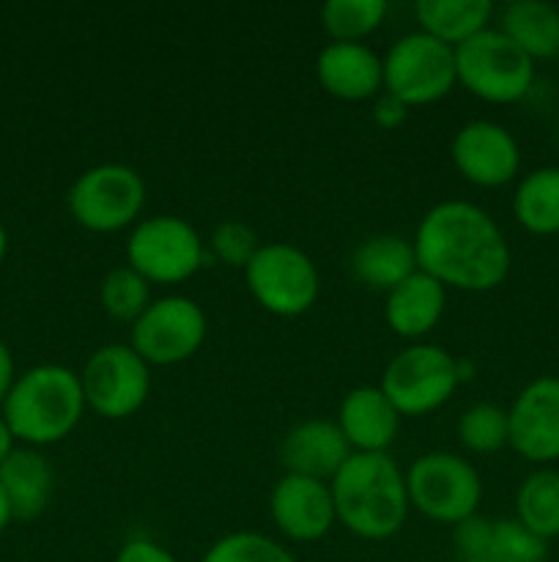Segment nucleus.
<instances>
[{
    "label": "nucleus",
    "mask_w": 559,
    "mask_h": 562,
    "mask_svg": "<svg viewBox=\"0 0 559 562\" xmlns=\"http://www.w3.org/2000/svg\"><path fill=\"white\" fill-rule=\"evenodd\" d=\"M411 245L417 267L444 289L493 291L507 280L513 263L497 220L469 201H442L427 209Z\"/></svg>",
    "instance_id": "nucleus-1"
},
{
    "label": "nucleus",
    "mask_w": 559,
    "mask_h": 562,
    "mask_svg": "<svg viewBox=\"0 0 559 562\" xmlns=\"http://www.w3.org/2000/svg\"><path fill=\"white\" fill-rule=\"evenodd\" d=\"M334 514L345 530L365 541L398 536L409 516V488L400 467L387 453H351L329 481Z\"/></svg>",
    "instance_id": "nucleus-2"
},
{
    "label": "nucleus",
    "mask_w": 559,
    "mask_h": 562,
    "mask_svg": "<svg viewBox=\"0 0 559 562\" xmlns=\"http://www.w3.org/2000/svg\"><path fill=\"white\" fill-rule=\"evenodd\" d=\"M85 406L80 373L66 366H36L5 395L3 420L11 437L42 448L69 437Z\"/></svg>",
    "instance_id": "nucleus-3"
},
{
    "label": "nucleus",
    "mask_w": 559,
    "mask_h": 562,
    "mask_svg": "<svg viewBox=\"0 0 559 562\" xmlns=\"http://www.w3.org/2000/svg\"><path fill=\"white\" fill-rule=\"evenodd\" d=\"M455 75L460 86L482 102L513 104L532 91L535 60L499 27H486L455 47Z\"/></svg>",
    "instance_id": "nucleus-4"
},
{
    "label": "nucleus",
    "mask_w": 559,
    "mask_h": 562,
    "mask_svg": "<svg viewBox=\"0 0 559 562\" xmlns=\"http://www.w3.org/2000/svg\"><path fill=\"white\" fill-rule=\"evenodd\" d=\"M409 503L425 519L458 527L477 516L482 503V477L471 461L449 450L420 456L406 472Z\"/></svg>",
    "instance_id": "nucleus-5"
},
{
    "label": "nucleus",
    "mask_w": 559,
    "mask_h": 562,
    "mask_svg": "<svg viewBox=\"0 0 559 562\" xmlns=\"http://www.w3.org/2000/svg\"><path fill=\"white\" fill-rule=\"evenodd\" d=\"M458 384V360L447 349L411 344L387 362L378 387L400 417H422L447 404Z\"/></svg>",
    "instance_id": "nucleus-6"
},
{
    "label": "nucleus",
    "mask_w": 559,
    "mask_h": 562,
    "mask_svg": "<svg viewBox=\"0 0 559 562\" xmlns=\"http://www.w3.org/2000/svg\"><path fill=\"white\" fill-rule=\"evenodd\" d=\"M212 258L197 231L173 214L140 220L126 241V261L148 283H184Z\"/></svg>",
    "instance_id": "nucleus-7"
},
{
    "label": "nucleus",
    "mask_w": 559,
    "mask_h": 562,
    "mask_svg": "<svg viewBox=\"0 0 559 562\" xmlns=\"http://www.w3.org/2000/svg\"><path fill=\"white\" fill-rule=\"evenodd\" d=\"M66 201L77 225L93 234H115L137 225L146 206V181L129 165H93L77 176Z\"/></svg>",
    "instance_id": "nucleus-8"
},
{
    "label": "nucleus",
    "mask_w": 559,
    "mask_h": 562,
    "mask_svg": "<svg viewBox=\"0 0 559 562\" xmlns=\"http://www.w3.org/2000/svg\"><path fill=\"white\" fill-rule=\"evenodd\" d=\"M244 280L258 305L280 318L301 316L321 294V274L312 258L288 241L261 245L244 267Z\"/></svg>",
    "instance_id": "nucleus-9"
},
{
    "label": "nucleus",
    "mask_w": 559,
    "mask_h": 562,
    "mask_svg": "<svg viewBox=\"0 0 559 562\" xmlns=\"http://www.w3.org/2000/svg\"><path fill=\"white\" fill-rule=\"evenodd\" d=\"M381 60L384 91L403 99L409 108L438 102L458 82L455 49L422 31L400 36Z\"/></svg>",
    "instance_id": "nucleus-10"
},
{
    "label": "nucleus",
    "mask_w": 559,
    "mask_h": 562,
    "mask_svg": "<svg viewBox=\"0 0 559 562\" xmlns=\"http://www.w3.org/2000/svg\"><path fill=\"white\" fill-rule=\"evenodd\" d=\"M85 404L107 420L142 409L151 393V366L126 344H107L88 357L80 373Z\"/></svg>",
    "instance_id": "nucleus-11"
},
{
    "label": "nucleus",
    "mask_w": 559,
    "mask_h": 562,
    "mask_svg": "<svg viewBox=\"0 0 559 562\" xmlns=\"http://www.w3.org/2000/svg\"><path fill=\"white\" fill-rule=\"evenodd\" d=\"M206 340V313L190 296H162L132 324V349L148 366H179Z\"/></svg>",
    "instance_id": "nucleus-12"
},
{
    "label": "nucleus",
    "mask_w": 559,
    "mask_h": 562,
    "mask_svg": "<svg viewBox=\"0 0 559 562\" xmlns=\"http://www.w3.org/2000/svg\"><path fill=\"white\" fill-rule=\"evenodd\" d=\"M510 448L532 464L559 461V376H540L507 409Z\"/></svg>",
    "instance_id": "nucleus-13"
},
{
    "label": "nucleus",
    "mask_w": 559,
    "mask_h": 562,
    "mask_svg": "<svg viewBox=\"0 0 559 562\" xmlns=\"http://www.w3.org/2000/svg\"><path fill=\"white\" fill-rule=\"evenodd\" d=\"M453 162L477 187H504L518 176L521 146L507 126L475 119L453 137Z\"/></svg>",
    "instance_id": "nucleus-14"
},
{
    "label": "nucleus",
    "mask_w": 559,
    "mask_h": 562,
    "mask_svg": "<svg viewBox=\"0 0 559 562\" xmlns=\"http://www.w3.org/2000/svg\"><path fill=\"white\" fill-rule=\"evenodd\" d=\"M269 514L285 538L299 543L321 541L338 521L329 483L288 475V472L274 483Z\"/></svg>",
    "instance_id": "nucleus-15"
},
{
    "label": "nucleus",
    "mask_w": 559,
    "mask_h": 562,
    "mask_svg": "<svg viewBox=\"0 0 559 562\" xmlns=\"http://www.w3.org/2000/svg\"><path fill=\"white\" fill-rule=\"evenodd\" d=\"M458 562H546V541L518 519L471 516L453 530Z\"/></svg>",
    "instance_id": "nucleus-16"
},
{
    "label": "nucleus",
    "mask_w": 559,
    "mask_h": 562,
    "mask_svg": "<svg viewBox=\"0 0 559 562\" xmlns=\"http://www.w3.org/2000/svg\"><path fill=\"white\" fill-rule=\"evenodd\" d=\"M351 445L345 442L338 423L305 420L285 434L280 445V461L288 475L332 481L340 467L351 459Z\"/></svg>",
    "instance_id": "nucleus-17"
},
{
    "label": "nucleus",
    "mask_w": 559,
    "mask_h": 562,
    "mask_svg": "<svg viewBox=\"0 0 559 562\" xmlns=\"http://www.w3.org/2000/svg\"><path fill=\"white\" fill-rule=\"evenodd\" d=\"M316 77L332 97L362 102L384 88V60L362 42H332L318 53Z\"/></svg>",
    "instance_id": "nucleus-18"
},
{
    "label": "nucleus",
    "mask_w": 559,
    "mask_h": 562,
    "mask_svg": "<svg viewBox=\"0 0 559 562\" xmlns=\"http://www.w3.org/2000/svg\"><path fill=\"white\" fill-rule=\"evenodd\" d=\"M338 428L354 453H387L398 434L400 415L381 387H354L338 409Z\"/></svg>",
    "instance_id": "nucleus-19"
},
{
    "label": "nucleus",
    "mask_w": 559,
    "mask_h": 562,
    "mask_svg": "<svg viewBox=\"0 0 559 562\" xmlns=\"http://www.w3.org/2000/svg\"><path fill=\"white\" fill-rule=\"evenodd\" d=\"M447 307V289L436 278L417 269L411 278L387 294L384 318L389 329L406 340H420L442 322Z\"/></svg>",
    "instance_id": "nucleus-20"
},
{
    "label": "nucleus",
    "mask_w": 559,
    "mask_h": 562,
    "mask_svg": "<svg viewBox=\"0 0 559 562\" xmlns=\"http://www.w3.org/2000/svg\"><path fill=\"white\" fill-rule=\"evenodd\" d=\"M0 488L14 519H36L53 497V467L38 450L14 448L0 464Z\"/></svg>",
    "instance_id": "nucleus-21"
},
{
    "label": "nucleus",
    "mask_w": 559,
    "mask_h": 562,
    "mask_svg": "<svg viewBox=\"0 0 559 562\" xmlns=\"http://www.w3.org/2000/svg\"><path fill=\"white\" fill-rule=\"evenodd\" d=\"M417 252L409 239L398 234H376L362 239L351 252V272L373 291H389L417 272Z\"/></svg>",
    "instance_id": "nucleus-22"
},
{
    "label": "nucleus",
    "mask_w": 559,
    "mask_h": 562,
    "mask_svg": "<svg viewBox=\"0 0 559 562\" xmlns=\"http://www.w3.org/2000/svg\"><path fill=\"white\" fill-rule=\"evenodd\" d=\"M499 31L532 60L559 55V9L546 0H513L502 9Z\"/></svg>",
    "instance_id": "nucleus-23"
},
{
    "label": "nucleus",
    "mask_w": 559,
    "mask_h": 562,
    "mask_svg": "<svg viewBox=\"0 0 559 562\" xmlns=\"http://www.w3.org/2000/svg\"><path fill=\"white\" fill-rule=\"evenodd\" d=\"M414 11L422 33L455 49L486 31L493 16V3L491 0H420Z\"/></svg>",
    "instance_id": "nucleus-24"
},
{
    "label": "nucleus",
    "mask_w": 559,
    "mask_h": 562,
    "mask_svg": "<svg viewBox=\"0 0 559 562\" xmlns=\"http://www.w3.org/2000/svg\"><path fill=\"white\" fill-rule=\"evenodd\" d=\"M513 217L535 236L559 234V168L546 165L518 181L513 195Z\"/></svg>",
    "instance_id": "nucleus-25"
},
{
    "label": "nucleus",
    "mask_w": 559,
    "mask_h": 562,
    "mask_svg": "<svg viewBox=\"0 0 559 562\" xmlns=\"http://www.w3.org/2000/svg\"><path fill=\"white\" fill-rule=\"evenodd\" d=\"M515 519L543 541L559 538V470L540 467L515 492Z\"/></svg>",
    "instance_id": "nucleus-26"
},
{
    "label": "nucleus",
    "mask_w": 559,
    "mask_h": 562,
    "mask_svg": "<svg viewBox=\"0 0 559 562\" xmlns=\"http://www.w3.org/2000/svg\"><path fill=\"white\" fill-rule=\"evenodd\" d=\"M389 5L384 0H327L321 25L332 42H362L381 27Z\"/></svg>",
    "instance_id": "nucleus-27"
},
{
    "label": "nucleus",
    "mask_w": 559,
    "mask_h": 562,
    "mask_svg": "<svg viewBox=\"0 0 559 562\" xmlns=\"http://www.w3.org/2000/svg\"><path fill=\"white\" fill-rule=\"evenodd\" d=\"M99 302H102L104 313H110L113 318L135 324L153 302L151 283L137 269L124 263V267L110 269L102 278V283H99Z\"/></svg>",
    "instance_id": "nucleus-28"
},
{
    "label": "nucleus",
    "mask_w": 559,
    "mask_h": 562,
    "mask_svg": "<svg viewBox=\"0 0 559 562\" xmlns=\"http://www.w3.org/2000/svg\"><path fill=\"white\" fill-rule=\"evenodd\" d=\"M458 439L471 453H497L510 445L507 409L497 404H475L458 417Z\"/></svg>",
    "instance_id": "nucleus-29"
},
{
    "label": "nucleus",
    "mask_w": 559,
    "mask_h": 562,
    "mask_svg": "<svg viewBox=\"0 0 559 562\" xmlns=\"http://www.w3.org/2000/svg\"><path fill=\"white\" fill-rule=\"evenodd\" d=\"M201 562H296V558L263 532L239 530L214 541Z\"/></svg>",
    "instance_id": "nucleus-30"
},
{
    "label": "nucleus",
    "mask_w": 559,
    "mask_h": 562,
    "mask_svg": "<svg viewBox=\"0 0 559 562\" xmlns=\"http://www.w3.org/2000/svg\"><path fill=\"white\" fill-rule=\"evenodd\" d=\"M258 250H261V239L255 228L241 220H223L208 239V252L225 267L244 269Z\"/></svg>",
    "instance_id": "nucleus-31"
},
{
    "label": "nucleus",
    "mask_w": 559,
    "mask_h": 562,
    "mask_svg": "<svg viewBox=\"0 0 559 562\" xmlns=\"http://www.w3.org/2000/svg\"><path fill=\"white\" fill-rule=\"evenodd\" d=\"M115 562H179L151 538H132L115 554Z\"/></svg>",
    "instance_id": "nucleus-32"
},
{
    "label": "nucleus",
    "mask_w": 559,
    "mask_h": 562,
    "mask_svg": "<svg viewBox=\"0 0 559 562\" xmlns=\"http://www.w3.org/2000/svg\"><path fill=\"white\" fill-rule=\"evenodd\" d=\"M406 119H409V104H406L403 99L395 97V93L384 91L381 97L376 99V104H373V121H376V126H381V130H398Z\"/></svg>",
    "instance_id": "nucleus-33"
},
{
    "label": "nucleus",
    "mask_w": 559,
    "mask_h": 562,
    "mask_svg": "<svg viewBox=\"0 0 559 562\" xmlns=\"http://www.w3.org/2000/svg\"><path fill=\"white\" fill-rule=\"evenodd\" d=\"M14 360H11V351L9 346L0 340V401H5V395L11 393L14 387Z\"/></svg>",
    "instance_id": "nucleus-34"
},
{
    "label": "nucleus",
    "mask_w": 559,
    "mask_h": 562,
    "mask_svg": "<svg viewBox=\"0 0 559 562\" xmlns=\"http://www.w3.org/2000/svg\"><path fill=\"white\" fill-rule=\"evenodd\" d=\"M11 450H14V437H11L9 426H5V420L0 417V464H3L5 456H9Z\"/></svg>",
    "instance_id": "nucleus-35"
},
{
    "label": "nucleus",
    "mask_w": 559,
    "mask_h": 562,
    "mask_svg": "<svg viewBox=\"0 0 559 562\" xmlns=\"http://www.w3.org/2000/svg\"><path fill=\"white\" fill-rule=\"evenodd\" d=\"M475 373H477L475 362H471V360H458V382L460 384L471 382V379H475Z\"/></svg>",
    "instance_id": "nucleus-36"
},
{
    "label": "nucleus",
    "mask_w": 559,
    "mask_h": 562,
    "mask_svg": "<svg viewBox=\"0 0 559 562\" xmlns=\"http://www.w3.org/2000/svg\"><path fill=\"white\" fill-rule=\"evenodd\" d=\"M11 519H14V516H11L9 499H5L3 488H0V532H3L5 527H9V521H11Z\"/></svg>",
    "instance_id": "nucleus-37"
},
{
    "label": "nucleus",
    "mask_w": 559,
    "mask_h": 562,
    "mask_svg": "<svg viewBox=\"0 0 559 562\" xmlns=\"http://www.w3.org/2000/svg\"><path fill=\"white\" fill-rule=\"evenodd\" d=\"M5 247H9V236H5V228L0 225V261H3L5 256Z\"/></svg>",
    "instance_id": "nucleus-38"
},
{
    "label": "nucleus",
    "mask_w": 559,
    "mask_h": 562,
    "mask_svg": "<svg viewBox=\"0 0 559 562\" xmlns=\"http://www.w3.org/2000/svg\"><path fill=\"white\" fill-rule=\"evenodd\" d=\"M557 115H559V99H557Z\"/></svg>",
    "instance_id": "nucleus-39"
}]
</instances>
